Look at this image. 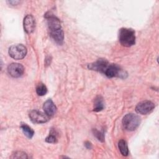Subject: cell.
I'll list each match as a JSON object with an SVG mask.
<instances>
[{
  "mask_svg": "<svg viewBox=\"0 0 159 159\" xmlns=\"http://www.w3.org/2000/svg\"><path fill=\"white\" fill-rule=\"evenodd\" d=\"M119 39L120 44L124 47H130L135 44V31L129 28H122L119 30Z\"/></svg>",
  "mask_w": 159,
  "mask_h": 159,
  "instance_id": "obj_1",
  "label": "cell"
},
{
  "mask_svg": "<svg viewBox=\"0 0 159 159\" xmlns=\"http://www.w3.org/2000/svg\"><path fill=\"white\" fill-rule=\"evenodd\" d=\"M140 123L139 116L134 113L126 114L122 119V125L124 128L129 131L135 130Z\"/></svg>",
  "mask_w": 159,
  "mask_h": 159,
  "instance_id": "obj_2",
  "label": "cell"
},
{
  "mask_svg": "<svg viewBox=\"0 0 159 159\" xmlns=\"http://www.w3.org/2000/svg\"><path fill=\"white\" fill-rule=\"evenodd\" d=\"M9 55L15 60H21L27 54V48L22 44H16L11 46L9 48Z\"/></svg>",
  "mask_w": 159,
  "mask_h": 159,
  "instance_id": "obj_3",
  "label": "cell"
},
{
  "mask_svg": "<svg viewBox=\"0 0 159 159\" xmlns=\"http://www.w3.org/2000/svg\"><path fill=\"white\" fill-rule=\"evenodd\" d=\"M45 17L47 19V25L50 30V33L62 29L60 21L57 17L49 12H47L45 14Z\"/></svg>",
  "mask_w": 159,
  "mask_h": 159,
  "instance_id": "obj_4",
  "label": "cell"
},
{
  "mask_svg": "<svg viewBox=\"0 0 159 159\" xmlns=\"http://www.w3.org/2000/svg\"><path fill=\"white\" fill-rule=\"evenodd\" d=\"M105 75L108 78L120 77L125 78V72L122 70L120 67L116 64L109 65L104 72Z\"/></svg>",
  "mask_w": 159,
  "mask_h": 159,
  "instance_id": "obj_5",
  "label": "cell"
},
{
  "mask_svg": "<svg viewBox=\"0 0 159 159\" xmlns=\"http://www.w3.org/2000/svg\"><path fill=\"white\" fill-rule=\"evenodd\" d=\"M155 108V104L150 101H143L137 104L135 111L138 114L145 115L150 113Z\"/></svg>",
  "mask_w": 159,
  "mask_h": 159,
  "instance_id": "obj_6",
  "label": "cell"
},
{
  "mask_svg": "<svg viewBox=\"0 0 159 159\" xmlns=\"http://www.w3.org/2000/svg\"><path fill=\"white\" fill-rule=\"evenodd\" d=\"M109 62L107 60L104 59V58H101L96 61L95 62L89 64L88 65V68L89 70H94L98 72H101L102 73H104L106 70L107 69L108 65H109Z\"/></svg>",
  "mask_w": 159,
  "mask_h": 159,
  "instance_id": "obj_7",
  "label": "cell"
},
{
  "mask_svg": "<svg viewBox=\"0 0 159 159\" xmlns=\"http://www.w3.org/2000/svg\"><path fill=\"white\" fill-rule=\"evenodd\" d=\"M29 116L31 121L34 123L42 124L48 120V116L38 110L31 111Z\"/></svg>",
  "mask_w": 159,
  "mask_h": 159,
  "instance_id": "obj_8",
  "label": "cell"
},
{
  "mask_svg": "<svg viewBox=\"0 0 159 159\" xmlns=\"http://www.w3.org/2000/svg\"><path fill=\"white\" fill-rule=\"evenodd\" d=\"M7 72L11 76L14 78H19L23 75L24 68L21 64L12 63L8 66Z\"/></svg>",
  "mask_w": 159,
  "mask_h": 159,
  "instance_id": "obj_9",
  "label": "cell"
},
{
  "mask_svg": "<svg viewBox=\"0 0 159 159\" xmlns=\"http://www.w3.org/2000/svg\"><path fill=\"white\" fill-rule=\"evenodd\" d=\"M23 25L24 30L26 33H32L35 27V21L34 17L32 15H27L24 19Z\"/></svg>",
  "mask_w": 159,
  "mask_h": 159,
  "instance_id": "obj_10",
  "label": "cell"
},
{
  "mask_svg": "<svg viewBox=\"0 0 159 159\" xmlns=\"http://www.w3.org/2000/svg\"><path fill=\"white\" fill-rule=\"evenodd\" d=\"M43 109L45 111V114H47L48 117L54 116L57 112V107L52 100L50 99H47L44 102Z\"/></svg>",
  "mask_w": 159,
  "mask_h": 159,
  "instance_id": "obj_11",
  "label": "cell"
},
{
  "mask_svg": "<svg viewBox=\"0 0 159 159\" xmlns=\"http://www.w3.org/2000/svg\"><path fill=\"white\" fill-rule=\"evenodd\" d=\"M52 39L55 42L59 45H61L63 43L64 40V33L62 29L50 33Z\"/></svg>",
  "mask_w": 159,
  "mask_h": 159,
  "instance_id": "obj_12",
  "label": "cell"
},
{
  "mask_svg": "<svg viewBox=\"0 0 159 159\" xmlns=\"http://www.w3.org/2000/svg\"><path fill=\"white\" fill-rule=\"evenodd\" d=\"M104 106L102 98L101 96H98L94 99L93 111L95 112L101 111L104 109Z\"/></svg>",
  "mask_w": 159,
  "mask_h": 159,
  "instance_id": "obj_13",
  "label": "cell"
},
{
  "mask_svg": "<svg viewBox=\"0 0 159 159\" xmlns=\"http://www.w3.org/2000/svg\"><path fill=\"white\" fill-rule=\"evenodd\" d=\"M118 147L123 156H127L129 154V149L127 142L124 139H121L118 142Z\"/></svg>",
  "mask_w": 159,
  "mask_h": 159,
  "instance_id": "obj_14",
  "label": "cell"
},
{
  "mask_svg": "<svg viewBox=\"0 0 159 159\" xmlns=\"http://www.w3.org/2000/svg\"><path fill=\"white\" fill-rule=\"evenodd\" d=\"M20 128L23 131L24 134L29 139H31L34 134V131L33 129L29 127L27 124H21L20 125Z\"/></svg>",
  "mask_w": 159,
  "mask_h": 159,
  "instance_id": "obj_15",
  "label": "cell"
},
{
  "mask_svg": "<svg viewBox=\"0 0 159 159\" xmlns=\"http://www.w3.org/2000/svg\"><path fill=\"white\" fill-rule=\"evenodd\" d=\"M36 93L39 96H43L47 93V88L43 83H39L36 87Z\"/></svg>",
  "mask_w": 159,
  "mask_h": 159,
  "instance_id": "obj_16",
  "label": "cell"
},
{
  "mask_svg": "<svg viewBox=\"0 0 159 159\" xmlns=\"http://www.w3.org/2000/svg\"><path fill=\"white\" fill-rule=\"evenodd\" d=\"M93 132L94 135L98 139V140L100 142H104V131H99L96 129H94L93 130Z\"/></svg>",
  "mask_w": 159,
  "mask_h": 159,
  "instance_id": "obj_17",
  "label": "cell"
},
{
  "mask_svg": "<svg viewBox=\"0 0 159 159\" xmlns=\"http://www.w3.org/2000/svg\"><path fill=\"white\" fill-rule=\"evenodd\" d=\"M45 141L48 143H55L57 142V135L55 134L54 132L52 133L50 132L49 135L45 139Z\"/></svg>",
  "mask_w": 159,
  "mask_h": 159,
  "instance_id": "obj_18",
  "label": "cell"
},
{
  "mask_svg": "<svg viewBox=\"0 0 159 159\" xmlns=\"http://www.w3.org/2000/svg\"><path fill=\"white\" fill-rule=\"evenodd\" d=\"M11 158H27V154L22 152H16Z\"/></svg>",
  "mask_w": 159,
  "mask_h": 159,
  "instance_id": "obj_19",
  "label": "cell"
},
{
  "mask_svg": "<svg viewBox=\"0 0 159 159\" xmlns=\"http://www.w3.org/2000/svg\"><path fill=\"white\" fill-rule=\"evenodd\" d=\"M84 145H85L86 148H88V149H91V148H92V144H91V142H89V141H86V142H85V143H84Z\"/></svg>",
  "mask_w": 159,
  "mask_h": 159,
  "instance_id": "obj_20",
  "label": "cell"
},
{
  "mask_svg": "<svg viewBox=\"0 0 159 159\" xmlns=\"http://www.w3.org/2000/svg\"><path fill=\"white\" fill-rule=\"evenodd\" d=\"M9 2L11 4L13 3V5H16L17 3L19 2V1H9Z\"/></svg>",
  "mask_w": 159,
  "mask_h": 159,
  "instance_id": "obj_21",
  "label": "cell"
}]
</instances>
